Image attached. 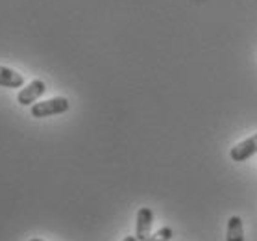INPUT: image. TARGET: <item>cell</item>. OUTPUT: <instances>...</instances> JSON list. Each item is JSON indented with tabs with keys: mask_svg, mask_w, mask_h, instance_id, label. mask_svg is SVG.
I'll return each mask as SVG.
<instances>
[{
	"mask_svg": "<svg viewBox=\"0 0 257 241\" xmlns=\"http://www.w3.org/2000/svg\"><path fill=\"white\" fill-rule=\"evenodd\" d=\"M69 108L70 104L65 97H54V99L35 102L34 106L30 108V113L35 119H45L52 117V115H61V113L69 112Z\"/></svg>",
	"mask_w": 257,
	"mask_h": 241,
	"instance_id": "cell-1",
	"label": "cell"
},
{
	"mask_svg": "<svg viewBox=\"0 0 257 241\" xmlns=\"http://www.w3.org/2000/svg\"><path fill=\"white\" fill-rule=\"evenodd\" d=\"M45 91H47V84L43 80H39V78L32 80L30 84L21 88V91L17 95V102L21 106H34L35 102H39V99L45 95Z\"/></svg>",
	"mask_w": 257,
	"mask_h": 241,
	"instance_id": "cell-2",
	"label": "cell"
},
{
	"mask_svg": "<svg viewBox=\"0 0 257 241\" xmlns=\"http://www.w3.org/2000/svg\"><path fill=\"white\" fill-rule=\"evenodd\" d=\"M255 154H257V134H253L248 139H244V141L237 143L229 150V158L233 159V162H237V164H242V162L250 159Z\"/></svg>",
	"mask_w": 257,
	"mask_h": 241,
	"instance_id": "cell-3",
	"label": "cell"
},
{
	"mask_svg": "<svg viewBox=\"0 0 257 241\" xmlns=\"http://www.w3.org/2000/svg\"><path fill=\"white\" fill-rule=\"evenodd\" d=\"M152 224H154L152 208H141L139 212H137V219H135V237L139 241H145L148 235L152 234Z\"/></svg>",
	"mask_w": 257,
	"mask_h": 241,
	"instance_id": "cell-4",
	"label": "cell"
},
{
	"mask_svg": "<svg viewBox=\"0 0 257 241\" xmlns=\"http://www.w3.org/2000/svg\"><path fill=\"white\" fill-rule=\"evenodd\" d=\"M24 86V76L21 72L13 71L10 67L0 65V88H12L21 89Z\"/></svg>",
	"mask_w": 257,
	"mask_h": 241,
	"instance_id": "cell-5",
	"label": "cell"
},
{
	"mask_svg": "<svg viewBox=\"0 0 257 241\" xmlns=\"http://www.w3.org/2000/svg\"><path fill=\"white\" fill-rule=\"evenodd\" d=\"M226 241H244V224H242V219L239 215H231L228 219Z\"/></svg>",
	"mask_w": 257,
	"mask_h": 241,
	"instance_id": "cell-6",
	"label": "cell"
},
{
	"mask_svg": "<svg viewBox=\"0 0 257 241\" xmlns=\"http://www.w3.org/2000/svg\"><path fill=\"white\" fill-rule=\"evenodd\" d=\"M172 235H174L172 228H170V226H163V228H159L158 232H154V234L148 235L145 241H170Z\"/></svg>",
	"mask_w": 257,
	"mask_h": 241,
	"instance_id": "cell-7",
	"label": "cell"
},
{
	"mask_svg": "<svg viewBox=\"0 0 257 241\" xmlns=\"http://www.w3.org/2000/svg\"><path fill=\"white\" fill-rule=\"evenodd\" d=\"M122 241H139V239H137L135 235H126V237H124Z\"/></svg>",
	"mask_w": 257,
	"mask_h": 241,
	"instance_id": "cell-8",
	"label": "cell"
},
{
	"mask_svg": "<svg viewBox=\"0 0 257 241\" xmlns=\"http://www.w3.org/2000/svg\"><path fill=\"white\" fill-rule=\"evenodd\" d=\"M30 241H43V239H39V237H34V239H30Z\"/></svg>",
	"mask_w": 257,
	"mask_h": 241,
	"instance_id": "cell-9",
	"label": "cell"
}]
</instances>
